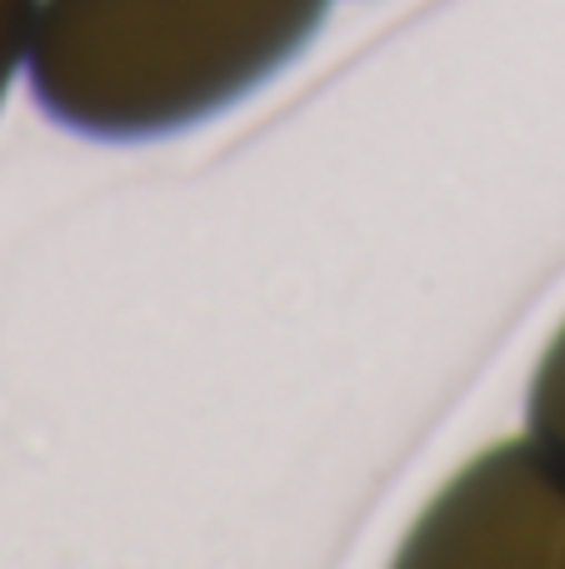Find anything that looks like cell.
Returning a JSON list of instances; mask_svg holds the SVG:
<instances>
[{"label":"cell","instance_id":"4","mask_svg":"<svg viewBox=\"0 0 565 569\" xmlns=\"http://www.w3.org/2000/svg\"><path fill=\"white\" fill-rule=\"evenodd\" d=\"M36 16H40V0H0V100H6L16 70L30 60Z\"/></svg>","mask_w":565,"mask_h":569},{"label":"cell","instance_id":"3","mask_svg":"<svg viewBox=\"0 0 565 569\" xmlns=\"http://www.w3.org/2000/svg\"><path fill=\"white\" fill-rule=\"evenodd\" d=\"M526 425L541 445L565 460V325L556 330V340L546 345L536 365V380H531V400H526Z\"/></svg>","mask_w":565,"mask_h":569},{"label":"cell","instance_id":"2","mask_svg":"<svg viewBox=\"0 0 565 569\" xmlns=\"http://www.w3.org/2000/svg\"><path fill=\"white\" fill-rule=\"evenodd\" d=\"M396 560L420 569H565V460L536 435L490 445L440 485Z\"/></svg>","mask_w":565,"mask_h":569},{"label":"cell","instance_id":"1","mask_svg":"<svg viewBox=\"0 0 565 569\" xmlns=\"http://www.w3.org/2000/svg\"><path fill=\"white\" fill-rule=\"evenodd\" d=\"M330 0H40L30 90L90 140H160L230 110L310 46Z\"/></svg>","mask_w":565,"mask_h":569}]
</instances>
